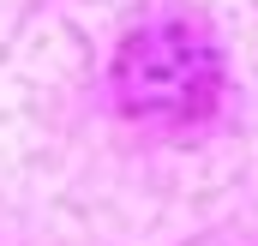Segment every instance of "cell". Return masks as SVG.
I'll use <instances>...</instances> for the list:
<instances>
[{
    "instance_id": "1",
    "label": "cell",
    "mask_w": 258,
    "mask_h": 246,
    "mask_svg": "<svg viewBox=\"0 0 258 246\" xmlns=\"http://www.w3.org/2000/svg\"><path fill=\"white\" fill-rule=\"evenodd\" d=\"M210 84V54L180 24L138 30L120 54V96L132 108H180L192 90Z\"/></svg>"
}]
</instances>
